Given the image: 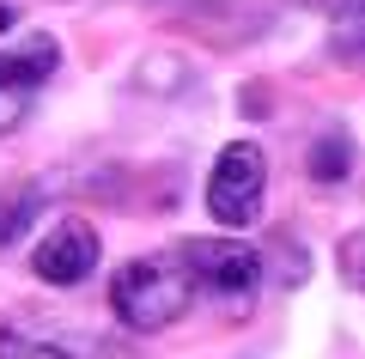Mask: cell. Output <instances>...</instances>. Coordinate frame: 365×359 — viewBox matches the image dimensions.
Returning <instances> with one entry per match:
<instances>
[{"label": "cell", "instance_id": "obj_2", "mask_svg": "<svg viewBox=\"0 0 365 359\" xmlns=\"http://www.w3.org/2000/svg\"><path fill=\"white\" fill-rule=\"evenodd\" d=\"M182 268L195 280V293H207L225 310H250L262 286V256L244 238H189L182 244Z\"/></svg>", "mask_w": 365, "mask_h": 359}, {"label": "cell", "instance_id": "obj_6", "mask_svg": "<svg viewBox=\"0 0 365 359\" xmlns=\"http://www.w3.org/2000/svg\"><path fill=\"white\" fill-rule=\"evenodd\" d=\"M347 171H353L347 128H323V134H317V146H311V183H347Z\"/></svg>", "mask_w": 365, "mask_h": 359}, {"label": "cell", "instance_id": "obj_12", "mask_svg": "<svg viewBox=\"0 0 365 359\" xmlns=\"http://www.w3.org/2000/svg\"><path fill=\"white\" fill-rule=\"evenodd\" d=\"M6 31H13V6H0V37H6Z\"/></svg>", "mask_w": 365, "mask_h": 359}, {"label": "cell", "instance_id": "obj_10", "mask_svg": "<svg viewBox=\"0 0 365 359\" xmlns=\"http://www.w3.org/2000/svg\"><path fill=\"white\" fill-rule=\"evenodd\" d=\"M0 359H67L49 341H25V335H0Z\"/></svg>", "mask_w": 365, "mask_h": 359}, {"label": "cell", "instance_id": "obj_5", "mask_svg": "<svg viewBox=\"0 0 365 359\" xmlns=\"http://www.w3.org/2000/svg\"><path fill=\"white\" fill-rule=\"evenodd\" d=\"M49 67H55V43H49V37H31L19 55H0V98L25 103L31 91L49 79Z\"/></svg>", "mask_w": 365, "mask_h": 359}, {"label": "cell", "instance_id": "obj_11", "mask_svg": "<svg viewBox=\"0 0 365 359\" xmlns=\"http://www.w3.org/2000/svg\"><path fill=\"white\" fill-rule=\"evenodd\" d=\"M170 67H177V61H170V55H153V61L140 67V79H146V86H158V91H170V86H177V79H182V74H170Z\"/></svg>", "mask_w": 365, "mask_h": 359}, {"label": "cell", "instance_id": "obj_4", "mask_svg": "<svg viewBox=\"0 0 365 359\" xmlns=\"http://www.w3.org/2000/svg\"><path fill=\"white\" fill-rule=\"evenodd\" d=\"M91 268H98V231L79 213L55 219V226L43 231V244L31 250V274H37L43 286H79Z\"/></svg>", "mask_w": 365, "mask_h": 359}, {"label": "cell", "instance_id": "obj_7", "mask_svg": "<svg viewBox=\"0 0 365 359\" xmlns=\"http://www.w3.org/2000/svg\"><path fill=\"white\" fill-rule=\"evenodd\" d=\"M43 207V183H25V189H0V250L19 244V231L37 219Z\"/></svg>", "mask_w": 365, "mask_h": 359}, {"label": "cell", "instance_id": "obj_9", "mask_svg": "<svg viewBox=\"0 0 365 359\" xmlns=\"http://www.w3.org/2000/svg\"><path fill=\"white\" fill-rule=\"evenodd\" d=\"M335 262H341V280H347L353 293H365V226H359V231H347V238H341Z\"/></svg>", "mask_w": 365, "mask_h": 359}, {"label": "cell", "instance_id": "obj_3", "mask_svg": "<svg viewBox=\"0 0 365 359\" xmlns=\"http://www.w3.org/2000/svg\"><path fill=\"white\" fill-rule=\"evenodd\" d=\"M262 195H268V158L256 141H232L207 171V213L225 231H244L262 219Z\"/></svg>", "mask_w": 365, "mask_h": 359}, {"label": "cell", "instance_id": "obj_1", "mask_svg": "<svg viewBox=\"0 0 365 359\" xmlns=\"http://www.w3.org/2000/svg\"><path fill=\"white\" fill-rule=\"evenodd\" d=\"M189 298H195V280H189L182 256H134V262H122L116 280H110V310H116L128 329H140V335L170 329V323L189 310Z\"/></svg>", "mask_w": 365, "mask_h": 359}, {"label": "cell", "instance_id": "obj_8", "mask_svg": "<svg viewBox=\"0 0 365 359\" xmlns=\"http://www.w3.org/2000/svg\"><path fill=\"white\" fill-rule=\"evenodd\" d=\"M329 55H335V61L365 67V13H347V19H341V31L329 37Z\"/></svg>", "mask_w": 365, "mask_h": 359}]
</instances>
